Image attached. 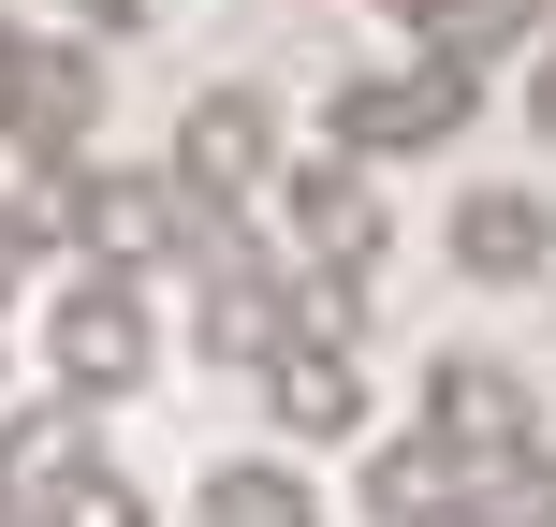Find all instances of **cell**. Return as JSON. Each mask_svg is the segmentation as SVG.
<instances>
[{"mask_svg":"<svg viewBox=\"0 0 556 527\" xmlns=\"http://www.w3.org/2000/svg\"><path fill=\"white\" fill-rule=\"evenodd\" d=\"M440 250H454V278H483V293H542L556 278V205L528 176H469L454 221H440Z\"/></svg>","mask_w":556,"mask_h":527,"instance_id":"1","label":"cell"}]
</instances>
